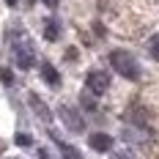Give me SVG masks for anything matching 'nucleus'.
Masks as SVG:
<instances>
[{"label": "nucleus", "instance_id": "423d86ee", "mask_svg": "<svg viewBox=\"0 0 159 159\" xmlns=\"http://www.w3.org/2000/svg\"><path fill=\"white\" fill-rule=\"evenodd\" d=\"M28 102H30L33 112H36V115H39V118H41L44 124H49V121H52V112L47 110V104H44V102H41V99H39L36 93H30V96H28Z\"/></svg>", "mask_w": 159, "mask_h": 159}, {"label": "nucleus", "instance_id": "6e6552de", "mask_svg": "<svg viewBox=\"0 0 159 159\" xmlns=\"http://www.w3.org/2000/svg\"><path fill=\"white\" fill-rule=\"evenodd\" d=\"M44 39H47V41H58V39H61V22H58L55 16L44 19Z\"/></svg>", "mask_w": 159, "mask_h": 159}, {"label": "nucleus", "instance_id": "2eb2a0df", "mask_svg": "<svg viewBox=\"0 0 159 159\" xmlns=\"http://www.w3.org/2000/svg\"><path fill=\"white\" fill-rule=\"evenodd\" d=\"M44 6L47 8H58V0H44Z\"/></svg>", "mask_w": 159, "mask_h": 159}, {"label": "nucleus", "instance_id": "dca6fc26", "mask_svg": "<svg viewBox=\"0 0 159 159\" xmlns=\"http://www.w3.org/2000/svg\"><path fill=\"white\" fill-rule=\"evenodd\" d=\"M39 157H41V159H52V157H49V154H47V151H44V148L39 151Z\"/></svg>", "mask_w": 159, "mask_h": 159}, {"label": "nucleus", "instance_id": "7ed1b4c3", "mask_svg": "<svg viewBox=\"0 0 159 159\" xmlns=\"http://www.w3.org/2000/svg\"><path fill=\"white\" fill-rule=\"evenodd\" d=\"M85 85H88V91L93 96H102L107 93V88H110V74L107 71H88V77H85Z\"/></svg>", "mask_w": 159, "mask_h": 159}, {"label": "nucleus", "instance_id": "0eeeda50", "mask_svg": "<svg viewBox=\"0 0 159 159\" xmlns=\"http://www.w3.org/2000/svg\"><path fill=\"white\" fill-rule=\"evenodd\" d=\"M41 80L47 82L49 88H58V85H61V74H58V69H55L52 63H47V61L41 63Z\"/></svg>", "mask_w": 159, "mask_h": 159}, {"label": "nucleus", "instance_id": "39448f33", "mask_svg": "<svg viewBox=\"0 0 159 159\" xmlns=\"http://www.w3.org/2000/svg\"><path fill=\"white\" fill-rule=\"evenodd\" d=\"M88 145L99 151V154H104V151H112V137L110 134H104V132H93L91 137H88Z\"/></svg>", "mask_w": 159, "mask_h": 159}, {"label": "nucleus", "instance_id": "20e7f679", "mask_svg": "<svg viewBox=\"0 0 159 159\" xmlns=\"http://www.w3.org/2000/svg\"><path fill=\"white\" fill-rule=\"evenodd\" d=\"M58 115H61V121L66 124V129H71V132H77V134L85 129V121H82V115H80L74 107H69V104H61Z\"/></svg>", "mask_w": 159, "mask_h": 159}, {"label": "nucleus", "instance_id": "f03ea898", "mask_svg": "<svg viewBox=\"0 0 159 159\" xmlns=\"http://www.w3.org/2000/svg\"><path fill=\"white\" fill-rule=\"evenodd\" d=\"M14 61L19 69H33V63H36V52H33V44L28 41V39H16L14 41Z\"/></svg>", "mask_w": 159, "mask_h": 159}, {"label": "nucleus", "instance_id": "f257e3e1", "mask_svg": "<svg viewBox=\"0 0 159 159\" xmlns=\"http://www.w3.org/2000/svg\"><path fill=\"white\" fill-rule=\"evenodd\" d=\"M110 66L126 80H140V63L129 55L126 49H112L110 52Z\"/></svg>", "mask_w": 159, "mask_h": 159}, {"label": "nucleus", "instance_id": "a211bd4d", "mask_svg": "<svg viewBox=\"0 0 159 159\" xmlns=\"http://www.w3.org/2000/svg\"><path fill=\"white\" fill-rule=\"evenodd\" d=\"M33 3H36V0H25V6H33Z\"/></svg>", "mask_w": 159, "mask_h": 159}, {"label": "nucleus", "instance_id": "ddd939ff", "mask_svg": "<svg viewBox=\"0 0 159 159\" xmlns=\"http://www.w3.org/2000/svg\"><path fill=\"white\" fill-rule=\"evenodd\" d=\"M0 80H3L6 85H11V82H14V77H11V71H8V69H0Z\"/></svg>", "mask_w": 159, "mask_h": 159}, {"label": "nucleus", "instance_id": "9b49d317", "mask_svg": "<svg viewBox=\"0 0 159 159\" xmlns=\"http://www.w3.org/2000/svg\"><path fill=\"white\" fill-rule=\"evenodd\" d=\"M80 102H82V107H85V110H96V102H93V99H91L88 93H82V96H80Z\"/></svg>", "mask_w": 159, "mask_h": 159}, {"label": "nucleus", "instance_id": "1a4fd4ad", "mask_svg": "<svg viewBox=\"0 0 159 159\" xmlns=\"http://www.w3.org/2000/svg\"><path fill=\"white\" fill-rule=\"evenodd\" d=\"M52 140H55V145H58V151L63 154V159H82L77 148H74V145H69V143H63L58 134H52Z\"/></svg>", "mask_w": 159, "mask_h": 159}, {"label": "nucleus", "instance_id": "4468645a", "mask_svg": "<svg viewBox=\"0 0 159 159\" xmlns=\"http://www.w3.org/2000/svg\"><path fill=\"white\" fill-rule=\"evenodd\" d=\"M110 159H132V157H129L126 151H112V154H110Z\"/></svg>", "mask_w": 159, "mask_h": 159}, {"label": "nucleus", "instance_id": "f8f14e48", "mask_svg": "<svg viewBox=\"0 0 159 159\" xmlns=\"http://www.w3.org/2000/svg\"><path fill=\"white\" fill-rule=\"evenodd\" d=\"M16 143H19V145H30L33 137H30V134H25V132H19V134H16Z\"/></svg>", "mask_w": 159, "mask_h": 159}, {"label": "nucleus", "instance_id": "f3484780", "mask_svg": "<svg viewBox=\"0 0 159 159\" xmlns=\"http://www.w3.org/2000/svg\"><path fill=\"white\" fill-rule=\"evenodd\" d=\"M6 3H8V6H16V0H6Z\"/></svg>", "mask_w": 159, "mask_h": 159}, {"label": "nucleus", "instance_id": "9d476101", "mask_svg": "<svg viewBox=\"0 0 159 159\" xmlns=\"http://www.w3.org/2000/svg\"><path fill=\"white\" fill-rule=\"evenodd\" d=\"M148 52H151L154 61H159V33H157V36H151V41H148Z\"/></svg>", "mask_w": 159, "mask_h": 159}]
</instances>
